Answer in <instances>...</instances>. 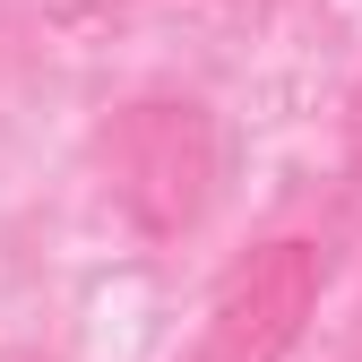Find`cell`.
Segmentation results:
<instances>
[{
  "instance_id": "2",
  "label": "cell",
  "mask_w": 362,
  "mask_h": 362,
  "mask_svg": "<svg viewBox=\"0 0 362 362\" xmlns=\"http://www.w3.org/2000/svg\"><path fill=\"white\" fill-rule=\"evenodd\" d=\"M320 285H328V250L320 242H267L250 250L233 276H224L216 310H207V354L199 362H285L320 310Z\"/></svg>"
},
{
  "instance_id": "1",
  "label": "cell",
  "mask_w": 362,
  "mask_h": 362,
  "mask_svg": "<svg viewBox=\"0 0 362 362\" xmlns=\"http://www.w3.org/2000/svg\"><path fill=\"white\" fill-rule=\"evenodd\" d=\"M104 181L147 242L199 233L216 199V112L199 95H139L104 121Z\"/></svg>"
}]
</instances>
